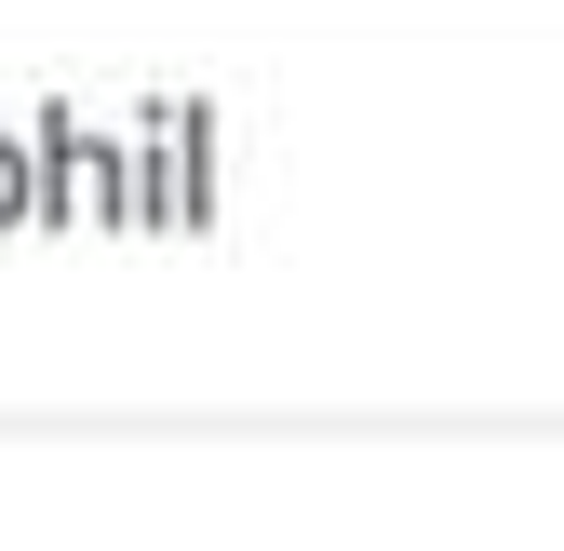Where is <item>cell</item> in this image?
Masks as SVG:
<instances>
[{
    "label": "cell",
    "instance_id": "1",
    "mask_svg": "<svg viewBox=\"0 0 564 551\" xmlns=\"http://www.w3.org/2000/svg\"><path fill=\"white\" fill-rule=\"evenodd\" d=\"M14 188H28V162H0V216H14Z\"/></svg>",
    "mask_w": 564,
    "mask_h": 551
}]
</instances>
